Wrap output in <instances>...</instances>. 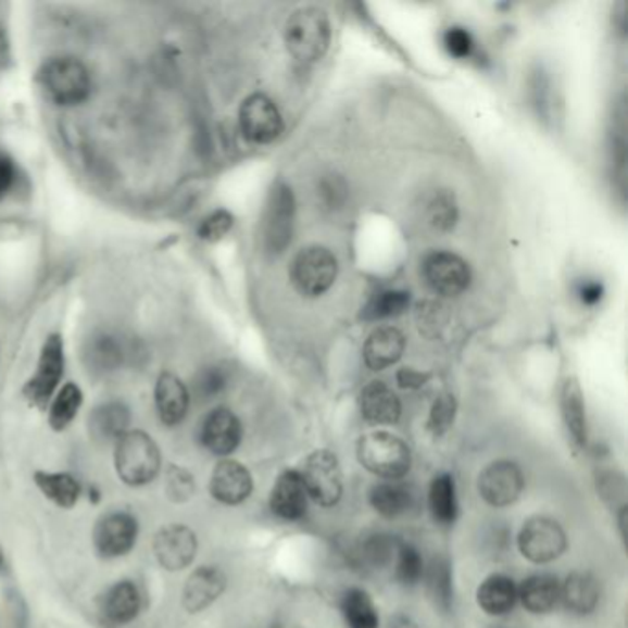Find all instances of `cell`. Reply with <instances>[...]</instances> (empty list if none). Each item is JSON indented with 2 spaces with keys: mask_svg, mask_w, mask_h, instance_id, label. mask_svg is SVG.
<instances>
[{
  "mask_svg": "<svg viewBox=\"0 0 628 628\" xmlns=\"http://www.w3.org/2000/svg\"><path fill=\"white\" fill-rule=\"evenodd\" d=\"M404 349V334L400 332L399 328H376L363 347V360L369 369L384 370L399 362Z\"/></svg>",
  "mask_w": 628,
  "mask_h": 628,
  "instance_id": "obj_21",
  "label": "cell"
},
{
  "mask_svg": "<svg viewBox=\"0 0 628 628\" xmlns=\"http://www.w3.org/2000/svg\"><path fill=\"white\" fill-rule=\"evenodd\" d=\"M399 545L394 542L393 537L387 535H375L363 545V556L373 564V566H384L391 562L397 555Z\"/></svg>",
  "mask_w": 628,
  "mask_h": 628,
  "instance_id": "obj_39",
  "label": "cell"
},
{
  "mask_svg": "<svg viewBox=\"0 0 628 628\" xmlns=\"http://www.w3.org/2000/svg\"><path fill=\"white\" fill-rule=\"evenodd\" d=\"M65 369V347L63 339L58 334H52L42 343L41 354L37 360V369L30 380L26 381L23 394L28 400V404L39 410H45L55 389L60 386L61 376Z\"/></svg>",
  "mask_w": 628,
  "mask_h": 628,
  "instance_id": "obj_8",
  "label": "cell"
},
{
  "mask_svg": "<svg viewBox=\"0 0 628 628\" xmlns=\"http://www.w3.org/2000/svg\"><path fill=\"white\" fill-rule=\"evenodd\" d=\"M227 588V577L218 566L193 569L183 588V606L190 614H200L216 603Z\"/></svg>",
  "mask_w": 628,
  "mask_h": 628,
  "instance_id": "obj_17",
  "label": "cell"
},
{
  "mask_svg": "<svg viewBox=\"0 0 628 628\" xmlns=\"http://www.w3.org/2000/svg\"><path fill=\"white\" fill-rule=\"evenodd\" d=\"M370 507L384 518H399L413 505L410 487L399 481H380L369 492Z\"/></svg>",
  "mask_w": 628,
  "mask_h": 628,
  "instance_id": "obj_30",
  "label": "cell"
},
{
  "mask_svg": "<svg viewBox=\"0 0 628 628\" xmlns=\"http://www.w3.org/2000/svg\"><path fill=\"white\" fill-rule=\"evenodd\" d=\"M84 404V393L76 384H67L61 387L55 394L49 411L50 428L54 431H63L78 417L79 410Z\"/></svg>",
  "mask_w": 628,
  "mask_h": 628,
  "instance_id": "obj_33",
  "label": "cell"
},
{
  "mask_svg": "<svg viewBox=\"0 0 628 628\" xmlns=\"http://www.w3.org/2000/svg\"><path fill=\"white\" fill-rule=\"evenodd\" d=\"M201 442L212 453L227 460L242 442V423L227 407H216L201 424Z\"/></svg>",
  "mask_w": 628,
  "mask_h": 628,
  "instance_id": "obj_15",
  "label": "cell"
},
{
  "mask_svg": "<svg viewBox=\"0 0 628 628\" xmlns=\"http://www.w3.org/2000/svg\"><path fill=\"white\" fill-rule=\"evenodd\" d=\"M286 47L301 63H314L327 54L330 21L319 8H302L286 23Z\"/></svg>",
  "mask_w": 628,
  "mask_h": 628,
  "instance_id": "obj_3",
  "label": "cell"
},
{
  "mask_svg": "<svg viewBox=\"0 0 628 628\" xmlns=\"http://www.w3.org/2000/svg\"><path fill=\"white\" fill-rule=\"evenodd\" d=\"M518 601L531 614H548L561 601V580L555 575L535 574L522 580Z\"/></svg>",
  "mask_w": 628,
  "mask_h": 628,
  "instance_id": "obj_22",
  "label": "cell"
},
{
  "mask_svg": "<svg viewBox=\"0 0 628 628\" xmlns=\"http://www.w3.org/2000/svg\"><path fill=\"white\" fill-rule=\"evenodd\" d=\"M13 177H15V169H13V164L8 161L7 158L0 155V196L10 190L12 187Z\"/></svg>",
  "mask_w": 628,
  "mask_h": 628,
  "instance_id": "obj_46",
  "label": "cell"
},
{
  "mask_svg": "<svg viewBox=\"0 0 628 628\" xmlns=\"http://www.w3.org/2000/svg\"><path fill=\"white\" fill-rule=\"evenodd\" d=\"M299 474L309 500L321 507H334L343 498V472L336 453L330 450L310 453Z\"/></svg>",
  "mask_w": 628,
  "mask_h": 628,
  "instance_id": "obj_4",
  "label": "cell"
},
{
  "mask_svg": "<svg viewBox=\"0 0 628 628\" xmlns=\"http://www.w3.org/2000/svg\"><path fill=\"white\" fill-rule=\"evenodd\" d=\"M34 481L42 495L60 508H73L78 503L81 487L68 472L37 470Z\"/></svg>",
  "mask_w": 628,
  "mask_h": 628,
  "instance_id": "obj_29",
  "label": "cell"
},
{
  "mask_svg": "<svg viewBox=\"0 0 628 628\" xmlns=\"http://www.w3.org/2000/svg\"><path fill=\"white\" fill-rule=\"evenodd\" d=\"M357 461L365 470L386 481H400L411 470V450L400 437L373 431L357 442Z\"/></svg>",
  "mask_w": 628,
  "mask_h": 628,
  "instance_id": "obj_2",
  "label": "cell"
},
{
  "mask_svg": "<svg viewBox=\"0 0 628 628\" xmlns=\"http://www.w3.org/2000/svg\"><path fill=\"white\" fill-rule=\"evenodd\" d=\"M524 487V472L514 461H494L485 466L478 478L479 495L485 503L495 508L508 507L518 502Z\"/></svg>",
  "mask_w": 628,
  "mask_h": 628,
  "instance_id": "obj_10",
  "label": "cell"
},
{
  "mask_svg": "<svg viewBox=\"0 0 628 628\" xmlns=\"http://www.w3.org/2000/svg\"><path fill=\"white\" fill-rule=\"evenodd\" d=\"M476 599L485 614L492 617L507 616L518 601V587L508 575H490L478 588Z\"/></svg>",
  "mask_w": 628,
  "mask_h": 628,
  "instance_id": "obj_25",
  "label": "cell"
},
{
  "mask_svg": "<svg viewBox=\"0 0 628 628\" xmlns=\"http://www.w3.org/2000/svg\"><path fill=\"white\" fill-rule=\"evenodd\" d=\"M341 616L347 628H378L380 616L375 601L362 588H349L341 598Z\"/></svg>",
  "mask_w": 628,
  "mask_h": 628,
  "instance_id": "obj_31",
  "label": "cell"
},
{
  "mask_svg": "<svg viewBox=\"0 0 628 628\" xmlns=\"http://www.w3.org/2000/svg\"><path fill=\"white\" fill-rule=\"evenodd\" d=\"M190 394L181 378L163 373L155 384V407L164 426H177L187 417Z\"/></svg>",
  "mask_w": 628,
  "mask_h": 628,
  "instance_id": "obj_20",
  "label": "cell"
},
{
  "mask_svg": "<svg viewBox=\"0 0 628 628\" xmlns=\"http://www.w3.org/2000/svg\"><path fill=\"white\" fill-rule=\"evenodd\" d=\"M4 568V550H2V545H0V569Z\"/></svg>",
  "mask_w": 628,
  "mask_h": 628,
  "instance_id": "obj_47",
  "label": "cell"
},
{
  "mask_svg": "<svg viewBox=\"0 0 628 628\" xmlns=\"http://www.w3.org/2000/svg\"><path fill=\"white\" fill-rule=\"evenodd\" d=\"M85 362L95 373H110L122 363L121 344L110 336H97L87 343Z\"/></svg>",
  "mask_w": 628,
  "mask_h": 628,
  "instance_id": "obj_34",
  "label": "cell"
},
{
  "mask_svg": "<svg viewBox=\"0 0 628 628\" xmlns=\"http://www.w3.org/2000/svg\"><path fill=\"white\" fill-rule=\"evenodd\" d=\"M142 598L131 580H118L102 598V614L111 625H127L139 616Z\"/></svg>",
  "mask_w": 628,
  "mask_h": 628,
  "instance_id": "obj_24",
  "label": "cell"
},
{
  "mask_svg": "<svg viewBox=\"0 0 628 628\" xmlns=\"http://www.w3.org/2000/svg\"><path fill=\"white\" fill-rule=\"evenodd\" d=\"M293 214L296 201L293 192L286 183H277L267 198L264 222H262V240L267 253H285L293 235Z\"/></svg>",
  "mask_w": 628,
  "mask_h": 628,
  "instance_id": "obj_9",
  "label": "cell"
},
{
  "mask_svg": "<svg viewBox=\"0 0 628 628\" xmlns=\"http://www.w3.org/2000/svg\"><path fill=\"white\" fill-rule=\"evenodd\" d=\"M242 134L254 145H269L278 139L285 129L282 115L272 98L266 95H251L240 108Z\"/></svg>",
  "mask_w": 628,
  "mask_h": 628,
  "instance_id": "obj_13",
  "label": "cell"
},
{
  "mask_svg": "<svg viewBox=\"0 0 628 628\" xmlns=\"http://www.w3.org/2000/svg\"><path fill=\"white\" fill-rule=\"evenodd\" d=\"M444 47L453 58H468L474 49V41L465 28H450L444 34Z\"/></svg>",
  "mask_w": 628,
  "mask_h": 628,
  "instance_id": "obj_43",
  "label": "cell"
},
{
  "mask_svg": "<svg viewBox=\"0 0 628 628\" xmlns=\"http://www.w3.org/2000/svg\"><path fill=\"white\" fill-rule=\"evenodd\" d=\"M429 380V375H424L420 370L415 369H402L399 370L397 375V381L402 389H418L423 387L426 381Z\"/></svg>",
  "mask_w": 628,
  "mask_h": 628,
  "instance_id": "obj_45",
  "label": "cell"
},
{
  "mask_svg": "<svg viewBox=\"0 0 628 628\" xmlns=\"http://www.w3.org/2000/svg\"><path fill=\"white\" fill-rule=\"evenodd\" d=\"M153 551L161 568L181 572L188 568L198 555V537L190 527L172 524L155 535Z\"/></svg>",
  "mask_w": 628,
  "mask_h": 628,
  "instance_id": "obj_14",
  "label": "cell"
},
{
  "mask_svg": "<svg viewBox=\"0 0 628 628\" xmlns=\"http://www.w3.org/2000/svg\"><path fill=\"white\" fill-rule=\"evenodd\" d=\"M561 601L577 616L592 614L599 604V585L588 572H574L561 582Z\"/></svg>",
  "mask_w": 628,
  "mask_h": 628,
  "instance_id": "obj_26",
  "label": "cell"
},
{
  "mask_svg": "<svg viewBox=\"0 0 628 628\" xmlns=\"http://www.w3.org/2000/svg\"><path fill=\"white\" fill-rule=\"evenodd\" d=\"M42 89L50 100L60 105H76L84 102L91 92V76L84 63L74 58H54L39 74Z\"/></svg>",
  "mask_w": 628,
  "mask_h": 628,
  "instance_id": "obj_5",
  "label": "cell"
},
{
  "mask_svg": "<svg viewBox=\"0 0 628 628\" xmlns=\"http://www.w3.org/2000/svg\"><path fill=\"white\" fill-rule=\"evenodd\" d=\"M429 219L431 224L436 225L437 229H450L453 222H455V216H457V211H455V203H453L452 198L448 193H439L434 198V201L429 203Z\"/></svg>",
  "mask_w": 628,
  "mask_h": 628,
  "instance_id": "obj_41",
  "label": "cell"
},
{
  "mask_svg": "<svg viewBox=\"0 0 628 628\" xmlns=\"http://www.w3.org/2000/svg\"><path fill=\"white\" fill-rule=\"evenodd\" d=\"M163 457L158 442L146 431L129 429L115 442V470L129 487H142L158 478Z\"/></svg>",
  "mask_w": 628,
  "mask_h": 628,
  "instance_id": "obj_1",
  "label": "cell"
},
{
  "mask_svg": "<svg viewBox=\"0 0 628 628\" xmlns=\"http://www.w3.org/2000/svg\"><path fill=\"white\" fill-rule=\"evenodd\" d=\"M137 538H139V522L134 514L121 511L103 514L92 532L95 550L103 558L127 555L137 544Z\"/></svg>",
  "mask_w": 628,
  "mask_h": 628,
  "instance_id": "obj_11",
  "label": "cell"
},
{
  "mask_svg": "<svg viewBox=\"0 0 628 628\" xmlns=\"http://www.w3.org/2000/svg\"><path fill=\"white\" fill-rule=\"evenodd\" d=\"M253 476L240 461L222 460L211 476V494L216 502L235 507L249 500L253 492Z\"/></svg>",
  "mask_w": 628,
  "mask_h": 628,
  "instance_id": "obj_16",
  "label": "cell"
},
{
  "mask_svg": "<svg viewBox=\"0 0 628 628\" xmlns=\"http://www.w3.org/2000/svg\"><path fill=\"white\" fill-rule=\"evenodd\" d=\"M131 413L121 402L98 405L89 417V429L95 441L116 442L129 431Z\"/></svg>",
  "mask_w": 628,
  "mask_h": 628,
  "instance_id": "obj_27",
  "label": "cell"
},
{
  "mask_svg": "<svg viewBox=\"0 0 628 628\" xmlns=\"http://www.w3.org/2000/svg\"><path fill=\"white\" fill-rule=\"evenodd\" d=\"M269 507L277 518L299 522L309 511V494L302 485L299 470H285L273 485Z\"/></svg>",
  "mask_w": 628,
  "mask_h": 628,
  "instance_id": "obj_18",
  "label": "cell"
},
{
  "mask_svg": "<svg viewBox=\"0 0 628 628\" xmlns=\"http://www.w3.org/2000/svg\"><path fill=\"white\" fill-rule=\"evenodd\" d=\"M424 580L428 587L429 598L437 608L448 612L453 603V574L452 564L447 556H436L424 569Z\"/></svg>",
  "mask_w": 628,
  "mask_h": 628,
  "instance_id": "obj_32",
  "label": "cell"
},
{
  "mask_svg": "<svg viewBox=\"0 0 628 628\" xmlns=\"http://www.w3.org/2000/svg\"><path fill=\"white\" fill-rule=\"evenodd\" d=\"M518 550L532 564H550L566 553L568 537L555 519L535 516L519 529Z\"/></svg>",
  "mask_w": 628,
  "mask_h": 628,
  "instance_id": "obj_6",
  "label": "cell"
},
{
  "mask_svg": "<svg viewBox=\"0 0 628 628\" xmlns=\"http://www.w3.org/2000/svg\"><path fill=\"white\" fill-rule=\"evenodd\" d=\"M426 285L439 296H460L470 285V267L457 254L437 251L426 256L423 264Z\"/></svg>",
  "mask_w": 628,
  "mask_h": 628,
  "instance_id": "obj_12",
  "label": "cell"
},
{
  "mask_svg": "<svg viewBox=\"0 0 628 628\" xmlns=\"http://www.w3.org/2000/svg\"><path fill=\"white\" fill-rule=\"evenodd\" d=\"M429 513L439 526H452L460 514L457 487L455 478L448 472H442L431 479L428 492Z\"/></svg>",
  "mask_w": 628,
  "mask_h": 628,
  "instance_id": "obj_28",
  "label": "cell"
},
{
  "mask_svg": "<svg viewBox=\"0 0 628 628\" xmlns=\"http://www.w3.org/2000/svg\"><path fill=\"white\" fill-rule=\"evenodd\" d=\"M397 568L394 575L402 587H417L418 582L424 579V564L423 555L418 553L417 548L411 544H400L397 550Z\"/></svg>",
  "mask_w": 628,
  "mask_h": 628,
  "instance_id": "obj_35",
  "label": "cell"
},
{
  "mask_svg": "<svg viewBox=\"0 0 628 628\" xmlns=\"http://www.w3.org/2000/svg\"><path fill=\"white\" fill-rule=\"evenodd\" d=\"M227 386V376L224 370L218 367H209V369L201 370L196 381H193V389L200 399H214L224 391Z\"/></svg>",
  "mask_w": 628,
  "mask_h": 628,
  "instance_id": "obj_40",
  "label": "cell"
},
{
  "mask_svg": "<svg viewBox=\"0 0 628 628\" xmlns=\"http://www.w3.org/2000/svg\"><path fill=\"white\" fill-rule=\"evenodd\" d=\"M604 296V288L598 280H580L579 286H577V297H579L582 304L587 306H595L598 302H601Z\"/></svg>",
  "mask_w": 628,
  "mask_h": 628,
  "instance_id": "obj_44",
  "label": "cell"
},
{
  "mask_svg": "<svg viewBox=\"0 0 628 628\" xmlns=\"http://www.w3.org/2000/svg\"><path fill=\"white\" fill-rule=\"evenodd\" d=\"M233 227V216L227 211L212 212L201 224L200 236L206 242H218Z\"/></svg>",
  "mask_w": 628,
  "mask_h": 628,
  "instance_id": "obj_42",
  "label": "cell"
},
{
  "mask_svg": "<svg viewBox=\"0 0 628 628\" xmlns=\"http://www.w3.org/2000/svg\"><path fill=\"white\" fill-rule=\"evenodd\" d=\"M164 492L168 495L169 502H188L196 494V478L183 466H168L164 474Z\"/></svg>",
  "mask_w": 628,
  "mask_h": 628,
  "instance_id": "obj_37",
  "label": "cell"
},
{
  "mask_svg": "<svg viewBox=\"0 0 628 628\" xmlns=\"http://www.w3.org/2000/svg\"><path fill=\"white\" fill-rule=\"evenodd\" d=\"M561 411L572 444L575 450H582L588 442L587 407L579 381L575 378H569L562 386Z\"/></svg>",
  "mask_w": 628,
  "mask_h": 628,
  "instance_id": "obj_23",
  "label": "cell"
},
{
  "mask_svg": "<svg viewBox=\"0 0 628 628\" xmlns=\"http://www.w3.org/2000/svg\"><path fill=\"white\" fill-rule=\"evenodd\" d=\"M410 306V293L400 290L381 291L365 310L367 319H387L404 314Z\"/></svg>",
  "mask_w": 628,
  "mask_h": 628,
  "instance_id": "obj_36",
  "label": "cell"
},
{
  "mask_svg": "<svg viewBox=\"0 0 628 628\" xmlns=\"http://www.w3.org/2000/svg\"><path fill=\"white\" fill-rule=\"evenodd\" d=\"M360 411L363 418L375 426L399 423L402 404L391 387L384 381H370L360 393Z\"/></svg>",
  "mask_w": 628,
  "mask_h": 628,
  "instance_id": "obj_19",
  "label": "cell"
},
{
  "mask_svg": "<svg viewBox=\"0 0 628 628\" xmlns=\"http://www.w3.org/2000/svg\"><path fill=\"white\" fill-rule=\"evenodd\" d=\"M338 277V260L327 248L302 249L291 264V280L304 297H319L332 288Z\"/></svg>",
  "mask_w": 628,
  "mask_h": 628,
  "instance_id": "obj_7",
  "label": "cell"
},
{
  "mask_svg": "<svg viewBox=\"0 0 628 628\" xmlns=\"http://www.w3.org/2000/svg\"><path fill=\"white\" fill-rule=\"evenodd\" d=\"M455 413H457V402H455L452 394H439L434 405H431V411H429V434L434 437L444 436L448 429L452 428Z\"/></svg>",
  "mask_w": 628,
  "mask_h": 628,
  "instance_id": "obj_38",
  "label": "cell"
}]
</instances>
